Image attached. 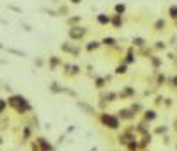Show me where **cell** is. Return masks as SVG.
<instances>
[{
	"label": "cell",
	"mask_w": 177,
	"mask_h": 151,
	"mask_svg": "<svg viewBox=\"0 0 177 151\" xmlns=\"http://www.w3.org/2000/svg\"><path fill=\"white\" fill-rule=\"evenodd\" d=\"M94 48H98V43H90L89 45V50H94Z\"/></svg>",
	"instance_id": "cell-13"
},
{
	"label": "cell",
	"mask_w": 177,
	"mask_h": 151,
	"mask_svg": "<svg viewBox=\"0 0 177 151\" xmlns=\"http://www.w3.org/2000/svg\"><path fill=\"white\" fill-rule=\"evenodd\" d=\"M71 4H81V0H71Z\"/></svg>",
	"instance_id": "cell-15"
},
{
	"label": "cell",
	"mask_w": 177,
	"mask_h": 151,
	"mask_svg": "<svg viewBox=\"0 0 177 151\" xmlns=\"http://www.w3.org/2000/svg\"><path fill=\"white\" fill-rule=\"evenodd\" d=\"M113 25H115V27H120V25H122V18H120L119 14H115V18H113Z\"/></svg>",
	"instance_id": "cell-6"
},
{
	"label": "cell",
	"mask_w": 177,
	"mask_h": 151,
	"mask_svg": "<svg viewBox=\"0 0 177 151\" xmlns=\"http://www.w3.org/2000/svg\"><path fill=\"white\" fill-rule=\"evenodd\" d=\"M124 11H126V5H124V4H117V5H115V13H117L119 16H120Z\"/></svg>",
	"instance_id": "cell-5"
},
{
	"label": "cell",
	"mask_w": 177,
	"mask_h": 151,
	"mask_svg": "<svg viewBox=\"0 0 177 151\" xmlns=\"http://www.w3.org/2000/svg\"><path fill=\"white\" fill-rule=\"evenodd\" d=\"M0 48H2V45H0Z\"/></svg>",
	"instance_id": "cell-16"
},
{
	"label": "cell",
	"mask_w": 177,
	"mask_h": 151,
	"mask_svg": "<svg viewBox=\"0 0 177 151\" xmlns=\"http://www.w3.org/2000/svg\"><path fill=\"white\" fill-rule=\"evenodd\" d=\"M98 22H99L101 25H106V23H110V16H106V14H98Z\"/></svg>",
	"instance_id": "cell-2"
},
{
	"label": "cell",
	"mask_w": 177,
	"mask_h": 151,
	"mask_svg": "<svg viewBox=\"0 0 177 151\" xmlns=\"http://www.w3.org/2000/svg\"><path fill=\"white\" fill-rule=\"evenodd\" d=\"M43 11H44V13H48L50 16H57V13H55V11H50V9H43Z\"/></svg>",
	"instance_id": "cell-10"
},
{
	"label": "cell",
	"mask_w": 177,
	"mask_h": 151,
	"mask_svg": "<svg viewBox=\"0 0 177 151\" xmlns=\"http://www.w3.org/2000/svg\"><path fill=\"white\" fill-rule=\"evenodd\" d=\"M9 9H13V11H16V13H22V9H20V7H14V5H9Z\"/></svg>",
	"instance_id": "cell-12"
},
{
	"label": "cell",
	"mask_w": 177,
	"mask_h": 151,
	"mask_svg": "<svg viewBox=\"0 0 177 151\" xmlns=\"http://www.w3.org/2000/svg\"><path fill=\"white\" fill-rule=\"evenodd\" d=\"M103 43H105V45H113V39L112 37H105V39H103Z\"/></svg>",
	"instance_id": "cell-8"
},
{
	"label": "cell",
	"mask_w": 177,
	"mask_h": 151,
	"mask_svg": "<svg viewBox=\"0 0 177 151\" xmlns=\"http://www.w3.org/2000/svg\"><path fill=\"white\" fill-rule=\"evenodd\" d=\"M103 121H105V123H108L112 128H115V126H117V121L113 119V117H108V116H105V117H103Z\"/></svg>",
	"instance_id": "cell-3"
},
{
	"label": "cell",
	"mask_w": 177,
	"mask_h": 151,
	"mask_svg": "<svg viewBox=\"0 0 177 151\" xmlns=\"http://www.w3.org/2000/svg\"><path fill=\"white\" fill-rule=\"evenodd\" d=\"M4 108H5V102H4V100H0V112H4Z\"/></svg>",
	"instance_id": "cell-11"
},
{
	"label": "cell",
	"mask_w": 177,
	"mask_h": 151,
	"mask_svg": "<svg viewBox=\"0 0 177 151\" xmlns=\"http://www.w3.org/2000/svg\"><path fill=\"white\" fill-rule=\"evenodd\" d=\"M168 14H170L174 20H177V5H170V9H168Z\"/></svg>",
	"instance_id": "cell-4"
},
{
	"label": "cell",
	"mask_w": 177,
	"mask_h": 151,
	"mask_svg": "<svg viewBox=\"0 0 177 151\" xmlns=\"http://www.w3.org/2000/svg\"><path fill=\"white\" fill-rule=\"evenodd\" d=\"M83 34H85V30H83L81 27H75L71 30V37H81Z\"/></svg>",
	"instance_id": "cell-1"
},
{
	"label": "cell",
	"mask_w": 177,
	"mask_h": 151,
	"mask_svg": "<svg viewBox=\"0 0 177 151\" xmlns=\"http://www.w3.org/2000/svg\"><path fill=\"white\" fill-rule=\"evenodd\" d=\"M154 27H156V30H161V28L165 27V20H158V22H156V25H154Z\"/></svg>",
	"instance_id": "cell-7"
},
{
	"label": "cell",
	"mask_w": 177,
	"mask_h": 151,
	"mask_svg": "<svg viewBox=\"0 0 177 151\" xmlns=\"http://www.w3.org/2000/svg\"><path fill=\"white\" fill-rule=\"evenodd\" d=\"M133 43H135V45H138V46H142V45H143V39H142V37H137Z\"/></svg>",
	"instance_id": "cell-9"
},
{
	"label": "cell",
	"mask_w": 177,
	"mask_h": 151,
	"mask_svg": "<svg viewBox=\"0 0 177 151\" xmlns=\"http://www.w3.org/2000/svg\"><path fill=\"white\" fill-rule=\"evenodd\" d=\"M22 25H23V28H25V30H32V28H30V25H27V23H22Z\"/></svg>",
	"instance_id": "cell-14"
}]
</instances>
